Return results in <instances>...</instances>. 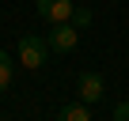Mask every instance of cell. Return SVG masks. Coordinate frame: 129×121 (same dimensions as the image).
<instances>
[{"mask_svg":"<svg viewBox=\"0 0 129 121\" xmlns=\"http://www.w3.org/2000/svg\"><path fill=\"white\" fill-rule=\"evenodd\" d=\"M46 57H49V42H46V38H38V34H23V38H19V65H23V68L38 72V68L46 65Z\"/></svg>","mask_w":129,"mask_h":121,"instance_id":"1","label":"cell"},{"mask_svg":"<svg viewBox=\"0 0 129 121\" xmlns=\"http://www.w3.org/2000/svg\"><path fill=\"white\" fill-rule=\"evenodd\" d=\"M46 42H49L53 53H72L76 42H80V27H72V23H53V30H49Z\"/></svg>","mask_w":129,"mask_h":121,"instance_id":"2","label":"cell"},{"mask_svg":"<svg viewBox=\"0 0 129 121\" xmlns=\"http://www.w3.org/2000/svg\"><path fill=\"white\" fill-rule=\"evenodd\" d=\"M34 8H38V15L49 19V23H69L76 4H72V0H34Z\"/></svg>","mask_w":129,"mask_h":121,"instance_id":"3","label":"cell"},{"mask_svg":"<svg viewBox=\"0 0 129 121\" xmlns=\"http://www.w3.org/2000/svg\"><path fill=\"white\" fill-rule=\"evenodd\" d=\"M76 95H80V102L95 106V102L103 98V76H99V72H80V80H76Z\"/></svg>","mask_w":129,"mask_h":121,"instance_id":"4","label":"cell"},{"mask_svg":"<svg viewBox=\"0 0 129 121\" xmlns=\"http://www.w3.org/2000/svg\"><path fill=\"white\" fill-rule=\"evenodd\" d=\"M61 121H91V106H87V102H69V106H61Z\"/></svg>","mask_w":129,"mask_h":121,"instance_id":"5","label":"cell"},{"mask_svg":"<svg viewBox=\"0 0 129 121\" xmlns=\"http://www.w3.org/2000/svg\"><path fill=\"white\" fill-rule=\"evenodd\" d=\"M12 72H15V68H12V57H8L4 49H0V95H4V91L12 87Z\"/></svg>","mask_w":129,"mask_h":121,"instance_id":"6","label":"cell"},{"mask_svg":"<svg viewBox=\"0 0 129 121\" xmlns=\"http://www.w3.org/2000/svg\"><path fill=\"white\" fill-rule=\"evenodd\" d=\"M72 27H87L91 23V8H72V19H69Z\"/></svg>","mask_w":129,"mask_h":121,"instance_id":"7","label":"cell"},{"mask_svg":"<svg viewBox=\"0 0 129 121\" xmlns=\"http://www.w3.org/2000/svg\"><path fill=\"white\" fill-rule=\"evenodd\" d=\"M114 117H118V121H129V102H118V106H114Z\"/></svg>","mask_w":129,"mask_h":121,"instance_id":"8","label":"cell"}]
</instances>
